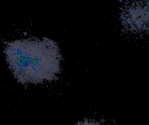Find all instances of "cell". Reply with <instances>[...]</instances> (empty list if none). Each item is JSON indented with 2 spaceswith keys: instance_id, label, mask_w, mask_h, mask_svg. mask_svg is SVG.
<instances>
[{
  "instance_id": "cell-2",
  "label": "cell",
  "mask_w": 149,
  "mask_h": 125,
  "mask_svg": "<svg viewBox=\"0 0 149 125\" xmlns=\"http://www.w3.org/2000/svg\"><path fill=\"white\" fill-rule=\"evenodd\" d=\"M120 22L130 33L149 35V1L127 3L121 8Z\"/></svg>"
},
{
  "instance_id": "cell-1",
  "label": "cell",
  "mask_w": 149,
  "mask_h": 125,
  "mask_svg": "<svg viewBox=\"0 0 149 125\" xmlns=\"http://www.w3.org/2000/svg\"><path fill=\"white\" fill-rule=\"evenodd\" d=\"M8 66L20 84H39L58 78L62 69L58 44L48 37L23 38L5 43Z\"/></svg>"
},
{
  "instance_id": "cell-3",
  "label": "cell",
  "mask_w": 149,
  "mask_h": 125,
  "mask_svg": "<svg viewBox=\"0 0 149 125\" xmlns=\"http://www.w3.org/2000/svg\"><path fill=\"white\" fill-rule=\"evenodd\" d=\"M74 125H104L100 121L93 119V118H85L83 120L79 121Z\"/></svg>"
}]
</instances>
